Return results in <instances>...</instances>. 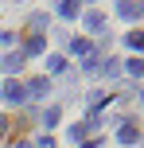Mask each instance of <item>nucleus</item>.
<instances>
[{
  "label": "nucleus",
  "mask_w": 144,
  "mask_h": 148,
  "mask_svg": "<svg viewBox=\"0 0 144 148\" xmlns=\"http://www.w3.org/2000/svg\"><path fill=\"white\" fill-rule=\"evenodd\" d=\"M47 70H51V74L66 70V59H62V55H51V59H47Z\"/></svg>",
  "instance_id": "4468645a"
},
{
  "label": "nucleus",
  "mask_w": 144,
  "mask_h": 148,
  "mask_svg": "<svg viewBox=\"0 0 144 148\" xmlns=\"http://www.w3.org/2000/svg\"><path fill=\"white\" fill-rule=\"evenodd\" d=\"M82 23H86L90 31H101V27H105V16H101V12H86V16H82Z\"/></svg>",
  "instance_id": "423d86ee"
},
{
  "label": "nucleus",
  "mask_w": 144,
  "mask_h": 148,
  "mask_svg": "<svg viewBox=\"0 0 144 148\" xmlns=\"http://www.w3.org/2000/svg\"><path fill=\"white\" fill-rule=\"evenodd\" d=\"M125 43H129L132 51H140V59H144V31H129V35H125Z\"/></svg>",
  "instance_id": "1a4fd4ad"
},
{
  "label": "nucleus",
  "mask_w": 144,
  "mask_h": 148,
  "mask_svg": "<svg viewBox=\"0 0 144 148\" xmlns=\"http://www.w3.org/2000/svg\"><path fill=\"white\" fill-rule=\"evenodd\" d=\"M16 148H31V144H16Z\"/></svg>",
  "instance_id": "a211bd4d"
},
{
  "label": "nucleus",
  "mask_w": 144,
  "mask_h": 148,
  "mask_svg": "<svg viewBox=\"0 0 144 148\" xmlns=\"http://www.w3.org/2000/svg\"><path fill=\"white\" fill-rule=\"evenodd\" d=\"M0 97H4L8 105H23V101H27V94H23V86H20L16 78H8L4 86H0Z\"/></svg>",
  "instance_id": "f257e3e1"
},
{
  "label": "nucleus",
  "mask_w": 144,
  "mask_h": 148,
  "mask_svg": "<svg viewBox=\"0 0 144 148\" xmlns=\"http://www.w3.org/2000/svg\"><path fill=\"white\" fill-rule=\"evenodd\" d=\"M125 70H129L132 78H144V59H140V55H136V59H129V62H125Z\"/></svg>",
  "instance_id": "ddd939ff"
},
{
  "label": "nucleus",
  "mask_w": 144,
  "mask_h": 148,
  "mask_svg": "<svg viewBox=\"0 0 144 148\" xmlns=\"http://www.w3.org/2000/svg\"><path fill=\"white\" fill-rule=\"evenodd\" d=\"M43 47H47V39H43V35H31L27 43H23V55H39Z\"/></svg>",
  "instance_id": "0eeeda50"
},
{
  "label": "nucleus",
  "mask_w": 144,
  "mask_h": 148,
  "mask_svg": "<svg viewBox=\"0 0 144 148\" xmlns=\"http://www.w3.org/2000/svg\"><path fill=\"white\" fill-rule=\"evenodd\" d=\"M4 133H8V121H4V117H0V136H4Z\"/></svg>",
  "instance_id": "f3484780"
},
{
  "label": "nucleus",
  "mask_w": 144,
  "mask_h": 148,
  "mask_svg": "<svg viewBox=\"0 0 144 148\" xmlns=\"http://www.w3.org/2000/svg\"><path fill=\"white\" fill-rule=\"evenodd\" d=\"M47 86H51V82H47V78H31L27 86H23V94H27L31 101H39V97H47Z\"/></svg>",
  "instance_id": "f03ea898"
},
{
  "label": "nucleus",
  "mask_w": 144,
  "mask_h": 148,
  "mask_svg": "<svg viewBox=\"0 0 144 148\" xmlns=\"http://www.w3.org/2000/svg\"><path fill=\"white\" fill-rule=\"evenodd\" d=\"M55 8H59L62 20H74V16H78V4H74V0H62V4H55Z\"/></svg>",
  "instance_id": "9d476101"
},
{
  "label": "nucleus",
  "mask_w": 144,
  "mask_h": 148,
  "mask_svg": "<svg viewBox=\"0 0 144 148\" xmlns=\"http://www.w3.org/2000/svg\"><path fill=\"white\" fill-rule=\"evenodd\" d=\"M117 12H121L125 20H140V16H144V4H136V0H121Z\"/></svg>",
  "instance_id": "39448f33"
},
{
  "label": "nucleus",
  "mask_w": 144,
  "mask_h": 148,
  "mask_svg": "<svg viewBox=\"0 0 144 148\" xmlns=\"http://www.w3.org/2000/svg\"><path fill=\"white\" fill-rule=\"evenodd\" d=\"M140 105H144V94H140Z\"/></svg>",
  "instance_id": "6ab92c4d"
},
{
  "label": "nucleus",
  "mask_w": 144,
  "mask_h": 148,
  "mask_svg": "<svg viewBox=\"0 0 144 148\" xmlns=\"http://www.w3.org/2000/svg\"><path fill=\"white\" fill-rule=\"evenodd\" d=\"M35 148H55V140H51V136H39V140H35Z\"/></svg>",
  "instance_id": "dca6fc26"
},
{
  "label": "nucleus",
  "mask_w": 144,
  "mask_h": 148,
  "mask_svg": "<svg viewBox=\"0 0 144 148\" xmlns=\"http://www.w3.org/2000/svg\"><path fill=\"white\" fill-rule=\"evenodd\" d=\"M43 125H47V129H51V125H59V105H51V109L43 113Z\"/></svg>",
  "instance_id": "2eb2a0df"
},
{
  "label": "nucleus",
  "mask_w": 144,
  "mask_h": 148,
  "mask_svg": "<svg viewBox=\"0 0 144 148\" xmlns=\"http://www.w3.org/2000/svg\"><path fill=\"white\" fill-rule=\"evenodd\" d=\"M66 51H70V55H82V59H90L93 43H90V39H78V35H74V39H66Z\"/></svg>",
  "instance_id": "20e7f679"
},
{
  "label": "nucleus",
  "mask_w": 144,
  "mask_h": 148,
  "mask_svg": "<svg viewBox=\"0 0 144 148\" xmlns=\"http://www.w3.org/2000/svg\"><path fill=\"white\" fill-rule=\"evenodd\" d=\"M0 66H4L8 74H16V70L23 66V55H20V51H16V55H8V59H0Z\"/></svg>",
  "instance_id": "6e6552de"
},
{
  "label": "nucleus",
  "mask_w": 144,
  "mask_h": 148,
  "mask_svg": "<svg viewBox=\"0 0 144 148\" xmlns=\"http://www.w3.org/2000/svg\"><path fill=\"white\" fill-rule=\"evenodd\" d=\"M117 136H121V144H136L140 140V125L136 121H121V133Z\"/></svg>",
  "instance_id": "7ed1b4c3"
},
{
  "label": "nucleus",
  "mask_w": 144,
  "mask_h": 148,
  "mask_svg": "<svg viewBox=\"0 0 144 148\" xmlns=\"http://www.w3.org/2000/svg\"><path fill=\"white\" fill-rule=\"evenodd\" d=\"M101 74H105V78H117V74H121V62L117 59H101Z\"/></svg>",
  "instance_id": "f8f14e48"
},
{
  "label": "nucleus",
  "mask_w": 144,
  "mask_h": 148,
  "mask_svg": "<svg viewBox=\"0 0 144 148\" xmlns=\"http://www.w3.org/2000/svg\"><path fill=\"white\" fill-rule=\"evenodd\" d=\"M86 105H90V117H93V113H98L101 105H105V90H93V94H90V101H86Z\"/></svg>",
  "instance_id": "9b49d317"
}]
</instances>
